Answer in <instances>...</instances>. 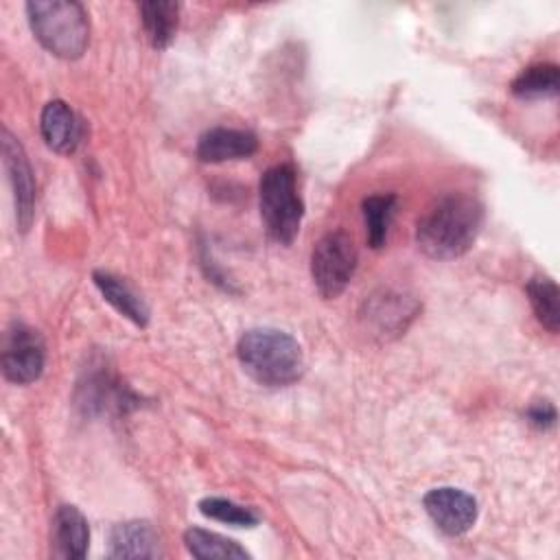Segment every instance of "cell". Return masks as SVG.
<instances>
[{"label":"cell","instance_id":"obj_1","mask_svg":"<svg viewBox=\"0 0 560 560\" xmlns=\"http://www.w3.org/2000/svg\"><path fill=\"white\" fill-rule=\"evenodd\" d=\"M481 225V201L466 192H448L420 217L416 243L429 258L451 260L475 245Z\"/></svg>","mask_w":560,"mask_h":560},{"label":"cell","instance_id":"obj_2","mask_svg":"<svg viewBox=\"0 0 560 560\" xmlns=\"http://www.w3.org/2000/svg\"><path fill=\"white\" fill-rule=\"evenodd\" d=\"M236 354L243 370L265 387H287L304 372L300 343L278 328L245 330L236 343Z\"/></svg>","mask_w":560,"mask_h":560},{"label":"cell","instance_id":"obj_3","mask_svg":"<svg viewBox=\"0 0 560 560\" xmlns=\"http://www.w3.org/2000/svg\"><path fill=\"white\" fill-rule=\"evenodd\" d=\"M26 18L37 42L61 59H79L90 42V20L74 0H31Z\"/></svg>","mask_w":560,"mask_h":560},{"label":"cell","instance_id":"obj_4","mask_svg":"<svg viewBox=\"0 0 560 560\" xmlns=\"http://www.w3.org/2000/svg\"><path fill=\"white\" fill-rule=\"evenodd\" d=\"M258 206L267 236L280 245H291L302 225L304 203L298 192L295 171L289 164H276L262 173Z\"/></svg>","mask_w":560,"mask_h":560},{"label":"cell","instance_id":"obj_5","mask_svg":"<svg viewBox=\"0 0 560 560\" xmlns=\"http://www.w3.org/2000/svg\"><path fill=\"white\" fill-rule=\"evenodd\" d=\"M359 262L357 245L346 230L324 234L311 254V276L324 300H335L350 284Z\"/></svg>","mask_w":560,"mask_h":560},{"label":"cell","instance_id":"obj_6","mask_svg":"<svg viewBox=\"0 0 560 560\" xmlns=\"http://www.w3.org/2000/svg\"><path fill=\"white\" fill-rule=\"evenodd\" d=\"M46 346L42 335L24 322H13L2 341L0 365L9 383L28 385L37 381L44 372Z\"/></svg>","mask_w":560,"mask_h":560},{"label":"cell","instance_id":"obj_7","mask_svg":"<svg viewBox=\"0 0 560 560\" xmlns=\"http://www.w3.org/2000/svg\"><path fill=\"white\" fill-rule=\"evenodd\" d=\"M422 505L433 525L446 536L466 534L475 525L479 514L475 497L453 486H440L429 490L422 499Z\"/></svg>","mask_w":560,"mask_h":560},{"label":"cell","instance_id":"obj_8","mask_svg":"<svg viewBox=\"0 0 560 560\" xmlns=\"http://www.w3.org/2000/svg\"><path fill=\"white\" fill-rule=\"evenodd\" d=\"M2 160L13 188L18 228L26 232L35 214V177L20 140L9 129H2Z\"/></svg>","mask_w":560,"mask_h":560},{"label":"cell","instance_id":"obj_9","mask_svg":"<svg viewBox=\"0 0 560 560\" xmlns=\"http://www.w3.org/2000/svg\"><path fill=\"white\" fill-rule=\"evenodd\" d=\"M258 149V138L252 131L234 127H212L197 140V158L208 164L228 160H245Z\"/></svg>","mask_w":560,"mask_h":560},{"label":"cell","instance_id":"obj_10","mask_svg":"<svg viewBox=\"0 0 560 560\" xmlns=\"http://www.w3.org/2000/svg\"><path fill=\"white\" fill-rule=\"evenodd\" d=\"M39 131L48 149L57 153H72L81 140V122L66 101H50L39 116Z\"/></svg>","mask_w":560,"mask_h":560},{"label":"cell","instance_id":"obj_11","mask_svg":"<svg viewBox=\"0 0 560 560\" xmlns=\"http://www.w3.org/2000/svg\"><path fill=\"white\" fill-rule=\"evenodd\" d=\"M109 558H158L160 536L149 521L116 523L107 542Z\"/></svg>","mask_w":560,"mask_h":560},{"label":"cell","instance_id":"obj_12","mask_svg":"<svg viewBox=\"0 0 560 560\" xmlns=\"http://www.w3.org/2000/svg\"><path fill=\"white\" fill-rule=\"evenodd\" d=\"M52 542L59 558L79 560L90 547L88 518L74 505H59L52 516Z\"/></svg>","mask_w":560,"mask_h":560},{"label":"cell","instance_id":"obj_13","mask_svg":"<svg viewBox=\"0 0 560 560\" xmlns=\"http://www.w3.org/2000/svg\"><path fill=\"white\" fill-rule=\"evenodd\" d=\"M92 280L96 284V289L101 291V295L127 319H131L136 326H147L149 324V306L147 302L140 298V293L122 278L96 269L92 273Z\"/></svg>","mask_w":560,"mask_h":560},{"label":"cell","instance_id":"obj_14","mask_svg":"<svg viewBox=\"0 0 560 560\" xmlns=\"http://www.w3.org/2000/svg\"><path fill=\"white\" fill-rule=\"evenodd\" d=\"M138 9H140L142 28L151 46L158 50L166 48L177 33L179 4L171 0H144L138 4Z\"/></svg>","mask_w":560,"mask_h":560},{"label":"cell","instance_id":"obj_15","mask_svg":"<svg viewBox=\"0 0 560 560\" xmlns=\"http://www.w3.org/2000/svg\"><path fill=\"white\" fill-rule=\"evenodd\" d=\"M416 308H418L416 302L407 300L405 295L385 291L383 295H372V300L368 302L365 317L376 326L381 335H387V332L398 335L400 330H405L407 322L416 315Z\"/></svg>","mask_w":560,"mask_h":560},{"label":"cell","instance_id":"obj_16","mask_svg":"<svg viewBox=\"0 0 560 560\" xmlns=\"http://www.w3.org/2000/svg\"><path fill=\"white\" fill-rule=\"evenodd\" d=\"M184 545L190 556L199 560H243L249 558V551L236 540L208 532L201 527H188L184 532Z\"/></svg>","mask_w":560,"mask_h":560},{"label":"cell","instance_id":"obj_17","mask_svg":"<svg viewBox=\"0 0 560 560\" xmlns=\"http://www.w3.org/2000/svg\"><path fill=\"white\" fill-rule=\"evenodd\" d=\"M558 88H560V72H558L556 63L529 66V68L521 70L510 85L512 94L523 101L556 96Z\"/></svg>","mask_w":560,"mask_h":560},{"label":"cell","instance_id":"obj_18","mask_svg":"<svg viewBox=\"0 0 560 560\" xmlns=\"http://www.w3.org/2000/svg\"><path fill=\"white\" fill-rule=\"evenodd\" d=\"M532 311L536 315V319L549 330V332H558L560 328V293H558V284L547 278V276H536L529 278V282L525 284Z\"/></svg>","mask_w":560,"mask_h":560},{"label":"cell","instance_id":"obj_19","mask_svg":"<svg viewBox=\"0 0 560 560\" xmlns=\"http://www.w3.org/2000/svg\"><path fill=\"white\" fill-rule=\"evenodd\" d=\"M361 210H363L368 245L372 249L383 247L387 241V230H389L394 210H396V195H392V192L370 195L363 199Z\"/></svg>","mask_w":560,"mask_h":560},{"label":"cell","instance_id":"obj_20","mask_svg":"<svg viewBox=\"0 0 560 560\" xmlns=\"http://www.w3.org/2000/svg\"><path fill=\"white\" fill-rule=\"evenodd\" d=\"M199 512L212 521H219V523H228L232 527H254L260 516L247 508V505H241V503H234L230 499H223V497H206L199 501Z\"/></svg>","mask_w":560,"mask_h":560},{"label":"cell","instance_id":"obj_21","mask_svg":"<svg viewBox=\"0 0 560 560\" xmlns=\"http://www.w3.org/2000/svg\"><path fill=\"white\" fill-rule=\"evenodd\" d=\"M527 420L532 427L547 431L556 424V407L549 400H538L534 405H529L527 409Z\"/></svg>","mask_w":560,"mask_h":560}]
</instances>
